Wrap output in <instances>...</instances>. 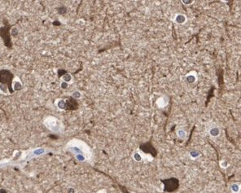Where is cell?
<instances>
[{"instance_id":"obj_1","label":"cell","mask_w":241,"mask_h":193,"mask_svg":"<svg viewBox=\"0 0 241 193\" xmlns=\"http://www.w3.org/2000/svg\"><path fill=\"white\" fill-rule=\"evenodd\" d=\"M139 148L141 149L144 153L151 154L152 156H154V157L156 156V151H155L154 148L151 145L150 142H148V143H145V144H141L139 146Z\"/></svg>"},{"instance_id":"obj_2","label":"cell","mask_w":241,"mask_h":193,"mask_svg":"<svg viewBox=\"0 0 241 193\" xmlns=\"http://www.w3.org/2000/svg\"><path fill=\"white\" fill-rule=\"evenodd\" d=\"M209 135L211 136V137H213V138L218 137L221 134L220 128L218 127V126H216V125H213V126L209 128Z\"/></svg>"},{"instance_id":"obj_3","label":"cell","mask_w":241,"mask_h":193,"mask_svg":"<svg viewBox=\"0 0 241 193\" xmlns=\"http://www.w3.org/2000/svg\"><path fill=\"white\" fill-rule=\"evenodd\" d=\"M186 80L188 83H195L197 81V75L195 71L190 72L186 75Z\"/></svg>"},{"instance_id":"obj_4","label":"cell","mask_w":241,"mask_h":193,"mask_svg":"<svg viewBox=\"0 0 241 193\" xmlns=\"http://www.w3.org/2000/svg\"><path fill=\"white\" fill-rule=\"evenodd\" d=\"M187 21V16H185L184 14H177L176 16H174V22L179 25H182Z\"/></svg>"},{"instance_id":"obj_5","label":"cell","mask_w":241,"mask_h":193,"mask_svg":"<svg viewBox=\"0 0 241 193\" xmlns=\"http://www.w3.org/2000/svg\"><path fill=\"white\" fill-rule=\"evenodd\" d=\"M167 104H168V99L166 96L160 97L156 101V105L159 108H164L167 105Z\"/></svg>"},{"instance_id":"obj_6","label":"cell","mask_w":241,"mask_h":193,"mask_svg":"<svg viewBox=\"0 0 241 193\" xmlns=\"http://www.w3.org/2000/svg\"><path fill=\"white\" fill-rule=\"evenodd\" d=\"M177 135L180 139H185L187 137V132L182 129H179L177 131Z\"/></svg>"},{"instance_id":"obj_7","label":"cell","mask_w":241,"mask_h":193,"mask_svg":"<svg viewBox=\"0 0 241 193\" xmlns=\"http://www.w3.org/2000/svg\"><path fill=\"white\" fill-rule=\"evenodd\" d=\"M241 184L239 183H233L231 186V190L232 193H239V188H240Z\"/></svg>"},{"instance_id":"obj_8","label":"cell","mask_w":241,"mask_h":193,"mask_svg":"<svg viewBox=\"0 0 241 193\" xmlns=\"http://www.w3.org/2000/svg\"><path fill=\"white\" fill-rule=\"evenodd\" d=\"M189 156H190V157L192 158V159L196 160V159H197L198 157H200V153L198 151H195V150H193V151H190Z\"/></svg>"},{"instance_id":"obj_9","label":"cell","mask_w":241,"mask_h":193,"mask_svg":"<svg viewBox=\"0 0 241 193\" xmlns=\"http://www.w3.org/2000/svg\"><path fill=\"white\" fill-rule=\"evenodd\" d=\"M219 165H220L221 168H223V169H226V168L229 166V162L227 161L226 160L223 159L222 160V161H220Z\"/></svg>"},{"instance_id":"obj_10","label":"cell","mask_w":241,"mask_h":193,"mask_svg":"<svg viewBox=\"0 0 241 193\" xmlns=\"http://www.w3.org/2000/svg\"><path fill=\"white\" fill-rule=\"evenodd\" d=\"M57 106L60 109H65V107H66V102L65 100H63V99H60V100L58 101Z\"/></svg>"},{"instance_id":"obj_11","label":"cell","mask_w":241,"mask_h":193,"mask_svg":"<svg viewBox=\"0 0 241 193\" xmlns=\"http://www.w3.org/2000/svg\"><path fill=\"white\" fill-rule=\"evenodd\" d=\"M63 80L65 82H69L72 81V76L69 73H66V74H64L62 77Z\"/></svg>"},{"instance_id":"obj_12","label":"cell","mask_w":241,"mask_h":193,"mask_svg":"<svg viewBox=\"0 0 241 193\" xmlns=\"http://www.w3.org/2000/svg\"><path fill=\"white\" fill-rule=\"evenodd\" d=\"M133 158H134V160L135 161H142V156L140 155V153H139V152H135V153L133 154Z\"/></svg>"},{"instance_id":"obj_13","label":"cell","mask_w":241,"mask_h":193,"mask_svg":"<svg viewBox=\"0 0 241 193\" xmlns=\"http://www.w3.org/2000/svg\"><path fill=\"white\" fill-rule=\"evenodd\" d=\"M72 97H73V99H80L81 97H82V93H81L80 92H78V91H75V92H73Z\"/></svg>"},{"instance_id":"obj_14","label":"cell","mask_w":241,"mask_h":193,"mask_svg":"<svg viewBox=\"0 0 241 193\" xmlns=\"http://www.w3.org/2000/svg\"><path fill=\"white\" fill-rule=\"evenodd\" d=\"M21 88H22V85H21V83L20 82L16 81L14 82V90H15V91H19V90H21Z\"/></svg>"},{"instance_id":"obj_15","label":"cell","mask_w":241,"mask_h":193,"mask_svg":"<svg viewBox=\"0 0 241 193\" xmlns=\"http://www.w3.org/2000/svg\"><path fill=\"white\" fill-rule=\"evenodd\" d=\"M194 2H195L194 0H182V3H183V4H185V5H191V4H192Z\"/></svg>"},{"instance_id":"obj_16","label":"cell","mask_w":241,"mask_h":193,"mask_svg":"<svg viewBox=\"0 0 241 193\" xmlns=\"http://www.w3.org/2000/svg\"><path fill=\"white\" fill-rule=\"evenodd\" d=\"M60 87H61L62 89H67L68 87H69V83L63 81L62 82L60 83Z\"/></svg>"},{"instance_id":"obj_17","label":"cell","mask_w":241,"mask_h":193,"mask_svg":"<svg viewBox=\"0 0 241 193\" xmlns=\"http://www.w3.org/2000/svg\"><path fill=\"white\" fill-rule=\"evenodd\" d=\"M119 187H120V188H121V190L122 191V192H123V193H131V192H130L129 191L127 190L126 188H124V187H122V186H121V185H119Z\"/></svg>"},{"instance_id":"obj_18","label":"cell","mask_w":241,"mask_h":193,"mask_svg":"<svg viewBox=\"0 0 241 193\" xmlns=\"http://www.w3.org/2000/svg\"><path fill=\"white\" fill-rule=\"evenodd\" d=\"M12 35H14V36H16V35H17V30H16V28H14V29H12Z\"/></svg>"},{"instance_id":"obj_19","label":"cell","mask_w":241,"mask_h":193,"mask_svg":"<svg viewBox=\"0 0 241 193\" xmlns=\"http://www.w3.org/2000/svg\"><path fill=\"white\" fill-rule=\"evenodd\" d=\"M98 193H107V191L105 190H99Z\"/></svg>"},{"instance_id":"obj_20","label":"cell","mask_w":241,"mask_h":193,"mask_svg":"<svg viewBox=\"0 0 241 193\" xmlns=\"http://www.w3.org/2000/svg\"><path fill=\"white\" fill-rule=\"evenodd\" d=\"M239 193H241V186H240V188H239Z\"/></svg>"}]
</instances>
